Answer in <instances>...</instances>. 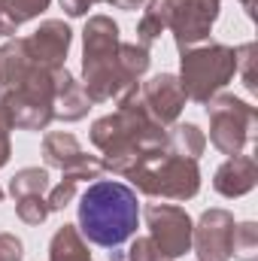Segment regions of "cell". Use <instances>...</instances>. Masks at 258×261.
<instances>
[{"mask_svg": "<svg viewBox=\"0 0 258 261\" xmlns=\"http://www.w3.org/2000/svg\"><path fill=\"white\" fill-rule=\"evenodd\" d=\"M231 258H237V261H258V225H255V222H240V225H234V237H231Z\"/></svg>", "mask_w": 258, "mask_h": 261, "instance_id": "obj_19", "label": "cell"}, {"mask_svg": "<svg viewBox=\"0 0 258 261\" xmlns=\"http://www.w3.org/2000/svg\"><path fill=\"white\" fill-rule=\"evenodd\" d=\"M161 34H164V24H161L152 12H146V9H143V18H140V24H137V43L149 49Z\"/></svg>", "mask_w": 258, "mask_h": 261, "instance_id": "obj_24", "label": "cell"}, {"mask_svg": "<svg viewBox=\"0 0 258 261\" xmlns=\"http://www.w3.org/2000/svg\"><path fill=\"white\" fill-rule=\"evenodd\" d=\"M137 192L146 197H167V200H192L200 192V167L194 158H183L173 152H155L140 161L128 173Z\"/></svg>", "mask_w": 258, "mask_h": 261, "instance_id": "obj_4", "label": "cell"}, {"mask_svg": "<svg viewBox=\"0 0 258 261\" xmlns=\"http://www.w3.org/2000/svg\"><path fill=\"white\" fill-rule=\"evenodd\" d=\"M207 116H210V143L234 158L243 155L246 146L255 143V128H258V113L255 107H249L246 100L234 97V94H216L207 103Z\"/></svg>", "mask_w": 258, "mask_h": 261, "instance_id": "obj_7", "label": "cell"}, {"mask_svg": "<svg viewBox=\"0 0 258 261\" xmlns=\"http://www.w3.org/2000/svg\"><path fill=\"white\" fill-rule=\"evenodd\" d=\"M240 3H243V9H246V15L252 18V15H255V0H240Z\"/></svg>", "mask_w": 258, "mask_h": 261, "instance_id": "obj_32", "label": "cell"}, {"mask_svg": "<svg viewBox=\"0 0 258 261\" xmlns=\"http://www.w3.org/2000/svg\"><path fill=\"white\" fill-rule=\"evenodd\" d=\"M146 228H149V240L155 243V249L161 252V258L176 261L186 252H192V216L176 206V203H149L143 210Z\"/></svg>", "mask_w": 258, "mask_h": 261, "instance_id": "obj_9", "label": "cell"}, {"mask_svg": "<svg viewBox=\"0 0 258 261\" xmlns=\"http://www.w3.org/2000/svg\"><path fill=\"white\" fill-rule=\"evenodd\" d=\"M55 100V70L34 64L24 79L6 91H0V110L6 113L9 125L21 130H46L52 125Z\"/></svg>", "mask_w": 258, "mask_h": 261, "instance_id": "obj_6", "label": "cell"}, {"mask_svg": "<svg viewBox=\"0 0 258 261\" xmlns=\"http://www.w3.org/2000/svg\"><path fill=\"white\" fill-rule=\"evenodd\" d=\"M255 52H258L255 43H243V46H237V49H234V55H237V70L243 73V85H246L252 94L258 91V79H255Z\"/></svg>", "mask_w": 258, "mask_h": 261, "instance_id": "obj_22", "label": "cell"}, {"mask_svg": "<svg viewBox=\"0 0 258 261\" xmlns=\"http://www.w3.org/2000/svg\"><path fill=\"white\" fill-rule=\"evenodd\" d=\"M15 31H18V24H15V18L9 15V9H6V3L0 0V37H15Z\"/></svg>", "mask_w": 258, "mask_h": 261, "instance_id": "obj_30", "label": "cell"}, {"mask_svg": "<svg viewBox=\"0 0 258 261\" xmlns=\"http://www.w3.org/2000/svg\"><path fill=\"white\" fill-rule=\"evenodd\" d=\"M255 182H258V164H255V158L246 155V152L228 158V161L216 170V176H213V189L222 197L249 195V192L255 189Z\"/></svg>", "mask_w": 258, "mask_h": 261, "instance_id": "obj_14", "label": "cell"}, {"mask_svg": "<svg viewBox=\"0 0 258 261\" xmlns=\"http://www.w3.org/2000/svg\"><path fill=\"white\" fill-rule=\"evenodd\" d=\"M76 186H79V182H73V179H61L55 189H49V197H46V200H49V210H52V213H61L67 203L76 197Z\"/></svg>", "mask_w": 258, "mask_h": 261, "instance_id": "obj_25", "label": "cell"}, {"mask_svg": "<svg viewBox=\"0 0 258 261\" xmlns=\"http://www.w3.org/2000/svg\"><path fill=\"white\" fill-rule=\"evenodd\" d=\"M49 261H91L88 243H85V237L79 234L76 225H61V228L52 234Z\"/></svg>", "mask_w": 258, "mask_h": 261, "instance_id": "obj_16", "label": "cell"}, {"mask_svg": "<svg viewBox=\"0 0 258 261\" xmlns=\"http://www.w3.org/2000/svg\"><path fill=\"white\" fill-rule=\"evenodd\" d=\"M0 200H3V189H0Z\"/></svg>", "mask_w": 258, "mask_h": 261, "instance_id": "obj_33", "label": "cell"}, {"mask_svg": "<svg viewBox=\"0 0 258 261\" xmlns=\"http://www.w3.org/2000/svg\"><path fill=\"white\" fill-rule=\"evenodd\" d=\"M91 143L104 155V170L128 176L140 161L167 149V128L143 110L137 94H131L119 103L116 113L91 125Z\"/></svg>", "mask_w": 258, "mask_h": 261, "instance_id": "obj_1", "label": "cell"}, {"mask_svg": "<svg viewBox=\"0 0 258 261\" xmlns=\"http://www.w3.org/2000/svg\"><path fill=\"white\" fill-rule=\"evenodd\" d=\"M203 149H207V137L192 122H179V125H173V128L167 130V152L197 161L203 155Z\"/></svg>", "mask_w": 258, "mask_h": 261, "instance_id": "obj_17", "label": "cell"}, {"mask_svg": "<svg viewBox=\"0 0 258 261\" xmlns=\"http://www.w3.org/2000/svg\"><path fill=\"white\" fill-rule=\"evenodd\" d=\"M234 213L216 206L207 210L192 228V249L197 261H231V237H234Z\"/></svg>", "mask_w": 258, "mask_h": 261, "instance_id": "obj_11", "label": "cell"}, {"mask_svg": "<svg viewBox=\"0 0 258 261\" xmlns=\"http://www.w3.org/2000/svg\"><path fill=\"white\" fill-rule=\"evenodd\" d=\"M137 97L143 103V110L158 122V125H176L179 113L186 110V91L179 85V79L173 73H158L152 79H146L140 88H137Z\"/></svg>", "mask_w": 258, "mask_h": 261, "instance_id": "obj_12", "label": "cell"}, {"mask_svg": "<svg viewBox=\"0 0 258 261\" xmlns=\"http://www.w3.org/2000/svg\"><path fill=\"white\" fill-rule=\"evenodd\" d=\"M9 119H6V113L0 110V167H6L9 164V155H12V143H9Z\"/></svg>", "mask_w": 258, "mask_h": 261, "instance_id": "obj_28", "label": "cell"}, {"mask_svg": "<svg viewBox=\"0 0 258 261\" xmlns=\"http://www.w3.org/2000/svg\"><path fill=\"white\" fill-rule=\"evenodd\" d=\"M3 3H6L9 15L15 18V24H24V21H31V18H40V15L49 9L52 0H3Z\"/></svg>", "mask_w": 258, "mask_h": 261, "instance_id": "obj_23", "label": "cell"}, {"mask_svg": "<svg viewBox=\"0 0 258 261\" xmlns=\"http://www.w3.org/2000/svg\"><path fill=\"white\" fill-rule=\"evenodd\" d=\"M119 61L125 67V73H128L131 79H137L140 82V76L149 70V49L146 46H140V43H119Z\"/></svg>", "mask_w": 258, "mask_h": 261, "instance_id": "obj_20", "label": "cell"}, {"mask_svg": "<svg viewBox=\"0 0 258 261\" xmlns=\"http://www.w3.org/2000/svg\"><path fill=\"white\" fill-rule=\"evenodd\" d=\"M104 3H110V6H116V9H128V12L146 6V0H104Z\"/></svg>", "mask_w": 258, "mask_h": 261, "instance_id": "obj_31", "label": "cell"}, {"mask_svg": "<svg viewBox=\"0 0 258 261\" xmlns=\"http://www.w3.org/2000/svg\"><path fill=\"white\" fill-rule=\"evenodd\" d=\"M24 258V243L15 234H0V261H21Z\"/></svg>", "mask_w": 258, "mask_h": 261, "instance_id": "obj_27", "label": "cell"}, {"mask_svg": "<svg viewBox=\"0 0 258 261\" xmlns=\"http://www.w3.org/2000/svg\"><path fill=\"white\" fill-rule=\"evenodd\" d=\"M70 43H73V31L67 28L61 18H46L31 37H24L31 61L46 67V70H61L64 67Z\"/></svg>", "mask_w": 258, "mask_h": 261, "instance_id": "obj_13", "label": "cell"}, {"mask_svg": "<svg viewBox=\"0 0 258 261\" xmlns=\"http://www.w3.org/2000/svg\"><path fill=\"white\" fill-rule=\"evenodd\" d=\"M49 192V170L46 167H21L12 179H9V195L28 197V195H46Z\"/></svg>", "mask_w": 258, "mask_h": 261, "instance_id": "obj_18", "label": "cell"}, {"mask_svg": "<svg viewBox=\"0 0 258 261\" xmlns=\"http://www.w3.org/2000/svg\"><path fill=\"white\" fill-rule=\"evenodd\" d=\"M119 24L110 15H91L82 28V88L91 103H122L137 94L140 82L131 79L119 61Z\"/></svg>", "mask_w": 258, "mask_h": 261, "instance_id": "obj_2", "label": "cell"}, {"mask_svg": "<svg viewBox=\"0 0 258 261\" xmlns=\"http://www.w3.org/2000/svg\"><path fill=\"white\" fill-rule=\"evenodd\" d=\"M49 200L43 195H28V197H18L15 200V216L24 222V225H43L49 219Z\"/></svg>", "mask_w": 258, "mask_h": 261, "instance_id": "obj_21", "label": "cell"}, {"mask_svg": "<svg viewBox=\"0 0 258 261\" xmlns=\"http://www.w3.org/2000/svg\"><path fill=\"white\" fill-rule=\"evenodd\" d=\"M43 158L49 167H58L64 179H73V182L100 179L104 173V161L94 155H85V149L70 130H49L43 137Z\"/></svg>", "mask_w": 258, "mask_h": 261, "instance_id": "obj_10", "label": "cell"}, {"mask_svg": "<svg viewBox=\"0 0 258 261\" xmlns=\"http://www.w3.org/2000/svg\"><path fill=\"white\" fill-rule=\"evenodd\" d=\"M237 73V55L225 43H207L179 52V85L194 103L216 97Z\"/></svg>", "mask_w": 258, "mask_h": 261, "instance_id": "obj_5", "label": "cell"}, {"mask_svg": "<svg viewBox=\"0 0 258 261\" xmlns=\"http://www.w3.org/2000/svg\"><path fill=\"white\" fill-rule=\"evenodd\" d=\"M137 192L119 179L91 182L79 197V234L104 249H119L137 234Z\"/></svg>", "mask_w": 258, "mask_h": 261, "instance_id": "obj_3", "label": "cell"}, {"mask_svg": "<svg viewBox=\"0 0 258 261\" xmlns=\"http://www.w3.org/2000/svg\"><path fill=\"white\" fill-rule=\"evenodd\" d=\"M219 9L222 0H146V12H152L164 31L173 34L179 52L200 46L210 37Z\"/></svg>", "mask_w": 258, "mask_h": 261, "instance_id": "obj_8", "label": "cell"}, {"mask_svg": "<svg viewBox=\"0 0 258 261\" xmlns=\"http://www.w3.org/2000/svg\"><path fill=\"white\" fill-rule=\"evenodd\" d=\"M88 110H91V100H88L82 82H76V76L67 67L55 70V100H52L55 119H61V122H79V119L88 116Z\"/></svg>", "mask_w": 258, "mask_h": 261, "instance_id": "obj_15", "label": "cell"}, {"mask_svg": "<svg viewBox=\"0 0 258 261\" xmlns=\"http://www.w3.org/2000/svg\"><path fill=\"white\" fill-rule=\"evenodd\" d=\"M128 261H161V252L155 249V243L149 240V237H137L134 243H131L128 255H125Z\"/></svg>", "mask_w": 258, "mask_h": 261, "instance_id": "obj_26", "label": "cell"}, {"mask_svg": "<svg viewBox=\"0 0 258 261\" xmlns=\"http://www.w3.org/2000/svg\"><path fill=\"white\" fill-rule=\"evenodd\" d=\"M161 261H167V258H161Z\"/></svg>", "mask_w": 258, "mask_h": 261, "instance_id": "obj_34", "label": "cell"}, {"mask_svg": "<svg viewBox=\"0 0 258 261\" xmlns=\"http://www.w3.org/2000/svg\"><path fill=\"white\" fill-rule=\"evenodd\" d=\"M58 3H61V9H64L70 18H79V15H85L91 6H97L104 0H58Z\"/></svg>", "mask_w": 258, "mask_h": 261, "instance_id": "obj_29", "label": "cell"}]
</instances>
